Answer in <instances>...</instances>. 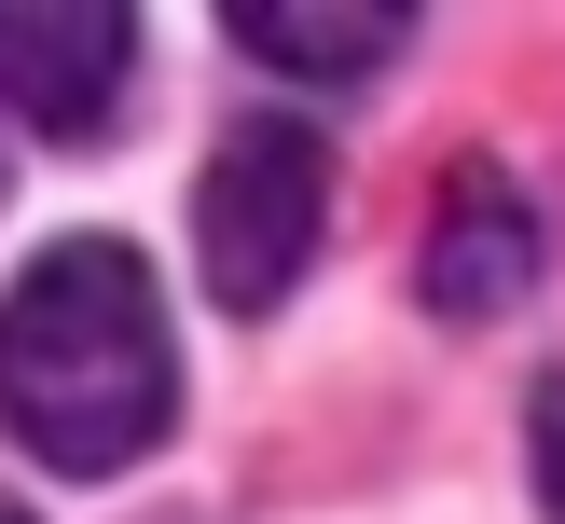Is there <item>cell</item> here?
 I'll use <instances>...</instances> for the list:
<instances>
[{"label":"cell","instance_id":"7a4b0ae2","mask_svg":"<svg viewBox=\"0 0 565 524\" xmlns=\"http://www.w3.org/2000/svg\"><path fill=\"white\" fill-rule=\"evenodd\" d=\"M318 235H331L318 125H290V110L221 125L207 180H193V263H207V290L235 303V318H276V303L303 290V263H318Z\"/></svg>","mask_w":565,"mask_h":524},{"label":"cell","instance_id":"3957f363","mask_svg":"<svg viewBox=\"0 0 565 524\" xmlns=\"http://www.w3.org/2000/svg\"><path fill=\"white\" fill-rule=\"evenodd\" d=\"M138 14L110 0H0V110H28L42 138H97L125 110Z\"/></svg>","mask_w":565,"mask_h":524},{"label":"cell","instance_id":"8992f818","mask_svg":"<svg viewBox=\"0 0 565 524\" xmlns=\"http://www.w3.org/2000/svg\"><path fill=\"white\" fill-rule=\"evenodd\" d=\"M539 496L565 511V386H539Z\"/></svg>","mask_w":565,"mask_h":524},{"label":"cell","instance_id":"52a82bcc","mask_svg":"<svg viewBox=\"0 0 565 524\" xmlns=\"http://www.w3.org/2000/svg\"><path fill=\"white\" fill-rule=\"evenodd\" d=\"M0 524H28V496H0Z\"/></svg>","mask_w":565,"mask_h":524},{"label":"cell","instance_id":"6da1fadb","mask_svg":"<svg viewBox=\"0 0 565 524\" xmlns=\"http://www.w3.org/2000/svg\"><path fill=\"white\" fill-rule=\"evenodd\" d=\"M0 428L42 469H70V483H110V469H138L180 428L166 290L125 235H55L0 290Z\"/></svg>","mask_w":565,"mask_h":524},{"label":"cell","instance_id":"5b68a950","mask_svg":"<svg viewBox=\"0 0 565 524\" xmlns=\"http://www.w3.org/2000/svg\"><path fill=\"white\" fill-rule=\"evenodd\" d=\"M235 42L303 83H373L414 42V14H386V0H235Z\"/></svg>","mask_w":565,"mask_h":524},{"label":"cell","instance_id":"277c9868","mask_svg":"<svg viewBox=\"0 0 565 524\" xmlns=\"http://www.w3.org/2000/svg\"><path fill=\"white\" fill-rule=\"evenodd\" d=\"M539 290V207L511 193V165L469 152L441 180V221H428V303L441 318H497V303Z\"/></svg>","mask_w":565,"mask_h":524}]
</instances>
